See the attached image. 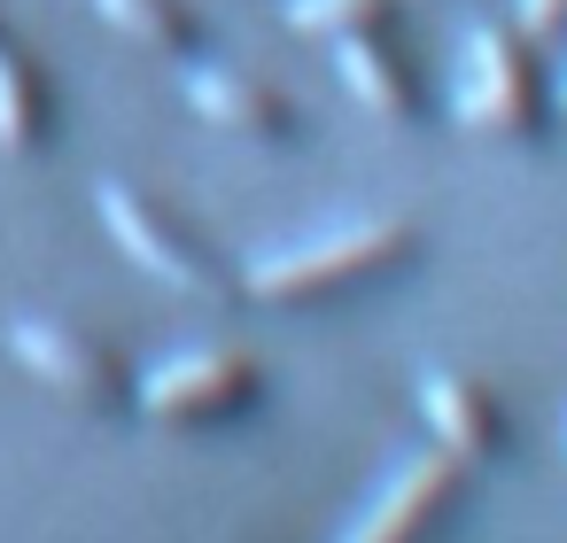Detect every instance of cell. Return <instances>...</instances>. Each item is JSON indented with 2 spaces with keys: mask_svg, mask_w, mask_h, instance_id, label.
<instances>
[{
  "mask_svg": "<svg viewBox=\"0 0 567 543\" xmlns=\"http://www.w3.org/2000/svg\"><path fill=\"white\" fill-rule=\"evenodd\" d=\"M420 264V226L412 218H350L334 233H311L296 249H272L241 272V295L257 303H327L350 288H381Z\"/></svg>",
  "mask_w": 567,
  "mask_h": 543,
  "instance_id": "1",
  "label": "cell"
},
{
  "mask_svg": "<svg viewBox=\"0 0 567 543\" xmlns=\"http://www.w3.org/2000/svg\"><path fill=\"white\" fill-rule=\"evenodd\" d=\"M94 202H102L110 241H117L133 264H148L164 288H179V295H195V303H226V295H234L226 264H218V257H210V249H203V241L179 226V218H164L148 195H133V187H117V179H110Z\"/></svg>",
  "mask_w": 567,
  "mask_h": 543,
  "instance_id": "3",
  "label": "cell"
},
{
  "mask_svg": "<svg viewBox=\"0 0 567 543\" xmlns=\"http://www.w3.org/2000/svg\"><path fill=\"white\" fill-rule=\"evenodd\" d=\"M265 396V365L241 349H187L172 365H156L141 380V411L164 427H203V419H234Z\"/></svg>",
  "mask_w": 567,
  "mask_h": 543,
  "instance_id": "4",
  "label": "cell"
},
{
  "mask_svg": "<svg viewBox=\"0 0 567 543\" xmlns=\"http://www.w3.org/2000/svg\"><path fill=\"white\" fill-rule=\"evenodd\" d=\"M334 71H342V86L358 94V109H365V117H381V125H420V117H427L420 71H412V55H396V40H389V32L342 40V48H334Z\"/></svg>",
  "mask_w": 567,
  "mask_h": 543,
  "instance_id": "8",
  "label": "cell"
},
{
  "mask_svg": "<svg viewBox=\"0 0 567 543\" xmlns=\"http://www.w3.org/2000/svg\"><path fill=\"white\" fill-rule=\"evenodd\" d=\"M551 86L536 71V40L520 32H497L482 24L466 40V71H458V117L482 133V140H505V148H536L551 133Z\"/></svg>",
  "mask_w": 567,
  "mask_h": 543,
  "instance_id": "2",
  "label": "cell"
},
{
  "mask_svg": "<svg viewBox=\"0 0 567 543\" xmlns=\"http://www.w3.org/2000/svg\"><path fill=\"white\" fill-rule=\"evenodd\" d=\"M513 17H520V40H536V48L567 40V0H513Z\"/></svg>",
  "mask_w": 567,
  "mask_h": 543,
  "instance_id": "13",
  "label": "cell"
},
{
  "mask_svg": "<svg viewBox=\"0 0 567 543\" xmlns=\"http://www.w3.org/2000/svg\"><path fill=\"white\" fill-rule=\"evenodd\" d=\"M40 125H48V94H40V79H32V63L0 40V148H32L40 140Z\"/></svg>",
  "mask_w": 567,
  "mask_h": 543,
  "instance_id": "12",
  "label": "cell"
},
{
  "mask_svg": "<svg viewBox=\"0 0 567 543\" xmlns=\"http://www.w3.org/2000/svg\"><path fill=\"white\" fill-rule=\"evenodd\" d=\"M288 32L303 40H365V32H396V0H288Z\"/></svg>",
  "mask_w": 567,
  "mask_h": 543,
  "instance_id": "11",
  "label": "cell"
},
{
  "mask_svg": "<svg viewBox=\"0 0 567 543\" xmlns=\"http://www.w3.org/2000/svg\"><path fill=\"white\" fill-rule=\"evenodd\" d=\"M466 497V466L451 450H420L396 466V481L365 504V520L342 535V543H427Z\"/></svg>",
  "mask_w": 567,
  "mask_h": 543,
  "instance_id": "5",
  "label": "cell"
},
{
  "mask_svg": "<svg viewBox=\"0 0 567 543\" xmlns=\"http://www.w3.org/2000/svg\"><path fill=\"white\" fill-rule=\"evenodd\" d=\"M9 349H17L48 388H63V396H79V404H117V396H125L117 357H110L102 342H79V334L48 326V319H17V326H9Z\"/></svg>",
  "mask_w": 567,
  "mask_h": 543,
  "instance_id": "7",
  "label": "cell"
},
{
  "mask_svg": "<svg viewBox=\"0 0 567 543\" xmlns=\"http://www.w3.org/2000/svg\"><path fill=\"white\" fill-rule=\"evenodd\" d=\"M187 102H195V117H210L241 140H288L296 133V109L241 71H187Z\"/></svg>",
  "mask_w": 567,
  "mask_h": 543,
  "instance_id": "9",
  "label": "cell"
},
{
  "mask_svg": "<svg viewBox=\"0 0 567 543\" xmlns=\"http://www.w3.org/2000/svg\"><path fill=\"white\" fill-rule=\"evenodd\" d=\"M559 109H567V79H559Z\"/></svg>",
  "mask_w": 567,
  "mask_h": 543,
  "instance_id": "14",
  "label": "cell"
},
{
  "mask_svg": "<svg viewBox=\"0 0 567 543\" xmlns=\"http://www.w3.org/2000/svg\"><path fill=\"white\" fill-rule=\"evenodd\" d=\"M420 411H427L435 450H451L466 473H482V466H497L513 450V419H505L497 388L474 380V373H427L420 380Z\"/></svg>",
  "mask_w": 567,
  "mask_h": 543,
  "instance_id": "6",
  "label": "cell"
},
{
  "mask_svg": "<svg viewBox=\"0 0 567 543\" xmlns=\"http://www.w3.org/2000/svg\"><path fill=\"white\" fill-rule=\"evenodd\" d=\"M94 9L110 32H125L133 48H156V55H195V40H203L187 0H94Z\"/></svg>",
  "mask_w": 567,
  "mask_h": 543,
  "instance_id": "10",
  "label": "cell"
}]
</instances>
